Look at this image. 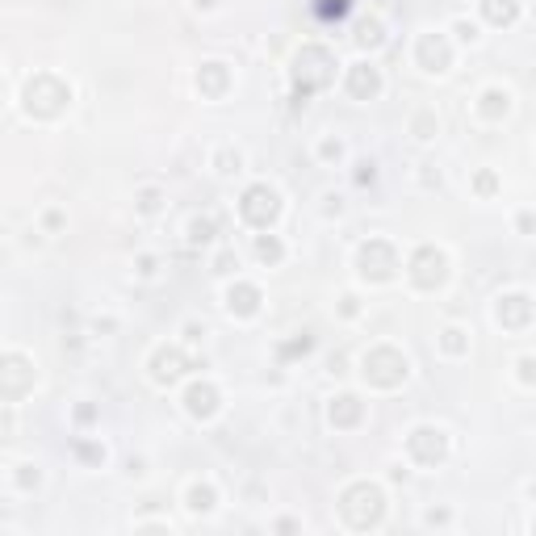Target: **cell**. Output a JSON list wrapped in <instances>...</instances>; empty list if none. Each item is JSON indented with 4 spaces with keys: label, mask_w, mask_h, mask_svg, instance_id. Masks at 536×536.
Wrapping results in <instances>:
<instances>
[{
    "label": "cell",
    "mask_w": 536,
    "mask_h": 536,
    "mask_svg": "<svg viewBox=\"0 0 536 536\" xmlns=\"http://www.w3.org/2000/svg\"><path fill=\"white\" fill-rule=\"evenodd\" d=\"M340 511H344V519H348L352 528H378L382 515H386V499H382L378 486H369V482H356V486L344 491Z\"/></svg>",
    "instance_id": "6da1fadb"
},
{
    "label": "cell",
    "mask_w": 536,
    "mask_h": 536,
    "mask_svg": "<svg viewBox=\"0 0 536 536\" xmlns=\"http://www.w3.org/2000/svg\"><path fill=\"white\" fill-rule=\"evenodd\" d=\"M364 378L378 382V386H398L406 378V360L394 348H378V352L364 356Z\"/></svg>",
    "instance_id": "7a4b0ae2"
},
{
    "label": "cell",
    "mask_w": 536,
    "mask_h": 536,
    "mask_svg": "<svg viewBox=\"0 0 536 536\" xmlns=\"http://www.w3.org/2000/svg\"><path fill=\"white\" fill-rule=\"evenodd\" d=\"M63 101H68V88H63L55 76H38V80L25 88V105H30L34 114H59Z\"/></svg>",
    "instance_id": "3957f363"
},
{
    "label": "cell",
    "mask_w": 536,
    "mask_h": 536,
    "mask_svg": "<svg viewBox=\"0 0 536 536\" xmlns=\"http://www.w3.org/2000/svg\"><path fill=\"white\" fill-rule=\"evenodd\" d=\"M239 209H243V218H247L251 227H268V223L277 218V209H281V205H277V193H273V189L256 185V189L243 193V205H239Z\"/></svg>",
    "instance_id": "277c9868"
},
{
    "label": "cell",
    "mask_w": 536,
    "mask_h": 536,
    "mask_svg": "<svg viewBox=\"0 0 536 536\" xmlns=\"http://www.w3.org/2000/svg\"><path fill=\"white\" fill-rule=\"evenodd\" d=\"M415 285H423V289H432L440 277H444V256L440 251H432V247H423L419 256H415Z\"/></svg>",
    "instance_id": "5b68a950"
},
{
    "label": "cell",
    "mask_w": 536,
    "mask_h": 536,
    "mask_svg": "<svg viewBox=\"0 0 536 536\" xmlns=\"http://www.w3.org/2000/svg\"><path fill=\"white\" fill-rule=\"evenodd\" d=\"M411 453H415V461H423V465H436V461L444 457V436L419 427V432L411 436Z\"/></svg>",
    "instance_id": "8992f818"
},
{
    "label": "cell",
    "mask_w": 536,
    "mask_h": 536,
    "mask_svg": "<svg viewBox=\"0 0 536 536\" xmlns=\"http://www.w3.org/2000/svg\"><path fill=\"white\" fill-rule=\"evenodd\" d=\"M185 402H189V411H193L197 419H209L214 411H218V394H214V386H193V390L185 394Z\"/></svg>",
    "instance_id": "52a82bcc"
},
{
    "label": "cell",
    "mask_w": 536,
    "mask_h": 536,
    "mask_svg": "<svg viewBox=\"0 0 536 536\" xmlns=\"http://www.w3.org/2000/svg\"><path fill=\"white\" fill-rule=\"evenodd\" d=\"M151 364H155V382H176V378H181V369H185L181 352H159Z\"/></svg>",
    "instance_id": "ba28073f"
},
{
    "label": "cell",
    "mask_w": 536,
    "mask_h": 536,
    "mask_svg": "<svg viewBox=\"0 0 536 536\" xmlns=\"http://www.w3.org/2000/svg\"><path fill=\"white\" fill-rule=\"evenodd\" d=\"M378 72L373 68H352V76H348V88H352V96H373L378 92Z\"/></svg>",
    "instance_id": "9c48e42d"
},
{
    "label": "cell",
    "mask_w": 536,
    "mask_h": 536,
    "mask_svg": "<svg viewBox=\"0 0 536 536\" xmlns=\"http://www.w3.org/2000/svg\"><path fill=\"white\" fill-rule=\"evenodd\" d=\"M419 59H423L427 68H444V63H449V50H444V42H436V38H423V42H419Z\"/></svg>",
    "instance_id": "30bf717a"
},
{
    "label": "cell",
    "mask_w": 536,
    "mask_h": 536,
    "mask_svg": "<svg viewBox=\"0 0 536 536\" xmlns=\"http://www.w3.org/2000/svg\"><path fill=\"white\" fill-rule=\"evenodd\" d=\"M256 302H260V293H256L251 285L231 289V310H239V314H256Z\"/></svg>",
    "instance_id": "8fae6325"
},
{
    "label": "cell",
    "mask_w": 536,
    "mask_h": 536,
    "mask_svg": "<svg viewBox=\"0 0 536 536\" xmlns=\"http://www.w3.org/2000/svg\"><path fill=\"white\" fill-rule=\"evenodd\" d=\"M486 17L491 21H511L515 17V0H486Z\"/></svg>",
    "instance_id": "7c38bea8"
},
{
    "label": "cell",
    "mask_w": 536,
    "mask_h": 536,
    "mask_svg": "<svg viewBox=\"0 0 536 536\" xmlns=\"http://www.w3.org/2000/svg\"><path fill=\"white\" fill-rule=\"evenodd\" d=\"M356 415H360L356 398H340V402L331 406V419H336V423H356Z\"/></svg>",
    "instance_id": "4fadbf2b"
},
{
    "label": "cell",
    "mask_w": 536,
    "mask_h": 536,
    "mask_svg": "<svg viewBox=\"0 0 536 536\" xmlns=\"http://www.w3.org/2000/svg\"><path fill=\"white\" fill-rule=\"evenodd\" d=\"M189 507H193V511H209V507H214V491H209V486H193V491H189Z\"/></svg>",
    "instance_id": "5bb4252c"
},
{
    "label": "cell",
    "mask_w": 536,
    "mask_h": 536,
    "mask_svg": "<svg viewBox=\"0 0 536 536\" xmlns=\"http://www.w3.org/2000/svg\"><path fill=\"white\" fill-rule=\"evenodd\" d=\"M256 251H260V260H281V243L277 239H260Z\"/></svg>",
    "instance_id": "9a60e30c"
},
{
    "label": "cell",
    "mask_w": 536,
    "mask_h": 536,
    "mask_svg": "<svg viewBox=\"0 0 536 536\" xmlns=\"http://www.w3.org/2000/svg\"><path fill=\"white\" fill-rule=\"evenodd\" d=\"M344 9H348V0H323V5H318V13H323V17H331V13L340 17Z\"/></svg>",
    "instance_id": "2e32d148"
},
{
    "label": "cell",
    "mask_w": 536,
    "mask_h": 536,
    "mask_svg": "<svg viewBox=\"0 0 536 536\" xmlns=\"http://www.w3.org/2000/svg\"><path fill=\"white\" fill-rule=\"evenodd\" d=\"M499 110H507V101H503V96H499V92H486V114H491V118H495V114H499Z\"/></svg>",
    "instance_id": "e0dca14e"
},
{
    "label": "cell",
    "mask_w": 536,
    "mask_h": 536,
    "mask_svg": "<svg viewBox=\"0 0 536 536\" xmlns=\"http://www.w3.org/2000/svg\"><path fill=\"white\" fill-rule=\"evenodd\" d=\"M209 231H214V223H193V239H209Z\"/></svg>",
    "instance_id": "ac0fdd59"
},
{
    "label": "cell",
    "mask_w": 536,
    "mask_h": 536,
    "mask_svg": "<svg viewBox=\"0 0 536 536\" xmlns=\"http://www.w3.org/2000/svg\"><path fill=\"white\" fill-rule=\"evenodd\" d=\"M155 205H159V193H151V189H147V193H143V209H147V214H151V209H155Z\"/></svg>",
    "instance_id": "d6986e66"
},
{
    "label": "cell",
    "mask_w": 536,
    "mask_h": 536,
    "mask_svg": "<svg viewBox=\"0 0 536 536\" xmlns=\"http://www.w3.org/2000/svg\"><path fill=\"white\" fill-rule=\"evenodd\" d=\"M444 348H449V352H461V331H449V340H444Z\"/></svg>",
    "instance_id": "ffe728a7"
}]
</instances>
